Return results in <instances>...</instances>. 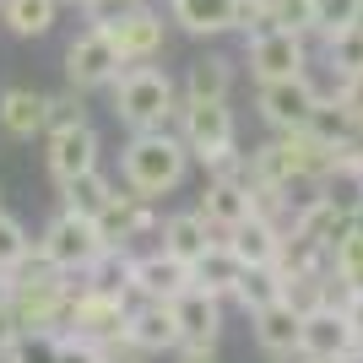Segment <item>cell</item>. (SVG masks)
I'll return each mask as SVG.
<instances>
[{"label":"cell","mask_w":363,"mask_h":363,"mask_svg":"<svg viewBox=\"0 0 363 363\" xmlns=\"http://www.w3.org/2000/svg\"><path fill=\"white\" fill-rule=\"evenodd\" d=\"M190 147L179 141V130H147V136H130L125 141V157H120V174H125V190L141 201H163L174 196L190 174Z\"/></svg>","instance_id":"6da1fadb"},{"label":"cell","mask_w":363,"mask_h":363,"mask_svg":"<svg viewBox=\"0 0 363 363\" xmlns=\"http://www.w3.org/2000/svg\"><path fill=\"white\" fill-rule=\"evenodd\" d=\"M179 141L212 168V179H244L250 157L239 152V120L228 104H179Z\"/></svg>","instance_id":"7a4b0ae2"},{"label":"cell","mask_w":363,"mask_h":363,"mask_svg":"<svg viewBox=\"0 0 363 363\" xmlns=\"http://www.w3.org/2000/svg\"><path fill=\"white\" fill-rule=\"evenodd\" d=\"M179 104L184 98L174 87V76L157 65H125L114 82V120L130 125V136L168 130V120H179Z\"/></svg>","instance_id":"3957f363"},{"label":"cell","mask_w":363,"mask_h":363,"mask_svg":"<svg viewBox=\"0 0 363 363\" xmlns=\"http://www.w3.org/2000/svg\"><path fill=\"white\" fill-rule=\"evenodd\" d=\"M65 336L92 342V347H104V352H125L130 347V298L82 288L76 303H71V320H65Z\"/></svg>","instance_id":"277c9868"},{"label":"cell","mask_w":363,"mask_h":363,"mask_svg":"<svg viewBox=\"0 0 363 363\" xmlns=\"http://www.w3.org/2000/svg\"><path fill=\"white\" fill-rule=\"evenodd\" d=\"M38 250H44V255L55 260L65 277H87L108 244H104V233H98V223H92V217H76V212H65V206H60V212H55V223L44 228Z\"/></svg>","instance_id":"5b68a950"},{"label":"cell","mask_w":363,"mask_h":363,"mask_svg":"<svg viewBox=\"0 0 363 363\" xmlns=\"http://www.w3.org/2000/svg\"><path fill=\"white\" fill-rule=\"evenodd\" d=\"M244 65H250V76H255L260 87H266V82L309 76V71H303V65H309V38H303V33H288V28H266V33L250 38Z\"/></svg>","instance_id":"8992f818"},{"label":"cell","mask_w":363,"mask_h":363,"mask_svg":"<svg viewBox=\"0 0 363 363\" xmlns=\"http://www.w3.org/2000/svg\"><path fill=\"white\" fill-rule=\"evenodd\" d=\"M120 71H125V60H120V49H114V38H108L104 28H87L65 49V87H76V92L114 87Z\"/></svg>","instance_id":"52a82bcc"},{"label":"cell","mask_w":363,"mask_h":363,"mask_svg":"<svg viewBox=\"0 0 363 363\" xmlns=\"http://www.w3.org/2000/svg\"><path fill=\"white\" fill-rule=\"evenodd\" d=\"M255 108H260V120L272 125L277 136H293V130H309V120H315V108H320V87L309 76L266 82V87L255 92Z\"/></svg>","instance_id":"ba28073f"},{"label":"cell","mask_w":363,"mask_h":363,"mask_svg":"<svg viewBox=\"0 0 363 363\" xmlns=\"http://www.w3.org/2000/svg\"><path fill=\"white\" fill-rule=\"evenodd\" d=\"M44 163H49V179L55 184H71L82 174L98 168V130L87 120L82 125H55L44 136Z\"/></svg>","instance_id":"9c48e42d"},{"label":"cell","mask_w":363,"mask_h":363,"mask_svg":"<svg viewBox=\"0 0 363 363\" xmlns=\"http://www.w3.org/2000/svg\"><path fill=\"white\" fill-rule=\"evenodd\" d=\"M108 38H114V49H120L125 65H152L157 55H163V38H168V22L152 6H136V11H125L120 22H108Z\"/></svg>","instance_id":"30bf717a"},{"label":"cell","mask_w":363,"mask_h":363,"mask_svg":"<svg viewBox=\"0 0 363 363\" xmlns=\"http://www.w3.org/2000/svg\"><path fill=\"white\" fill-rule=\"evenodd\" d=\"M184 288H196V277H190L184 260H174L168 250H147V255H136V266H130V293H136V298L174 303Z\"/></svg>","instance_id":"8fae6325"},{"label":"cell","mask_w":363,"mask_h":363,"mask_svg":"<svg viewBox=\"0 0 363 363\" xmlns=\"http://www.w3.org/2000/svg\"><path fill=\"white\" fill-rule=\"evenodd\" d=\"M157 201H141V196H114L108 201V212L98 217V233H104L108 250H130L136 239H147V233H163V223H157V212H152Z\"/></svg>","instance_id":"7c38bea8"},{"label":"cell","mask_w":363,"mask_h":363,"mask_svg":"<svg viewBox=\"0 0 363 363\" xmlns=\"http://www.w3.org/2000/svg\"><path fill=\"white\" fill-rule=\"evenodd\" d=\"M358 347V336H352L347 315H342V303H325L315 315H303V336H298V358H347Z\"/></svg>","instance_id":"4fadbf2b"},{"label":"cell","mask_w":363,"mask_h":363,"mask_svg":"<svg viewBox=\"0 0 363 363\" xmlns=\"http://www.w3.org/2000/svg\"><path fill=\"white\" fill-rule=\"evenodd\" d=\"M174 320H179L184 347H217V336H223V298H212L201 288H184L174 298Z\"/></svg>","instance_id":"5bb4252c"},{"label":"cell","mask_w":363,"mask_h":363,"mask_svg":"<svg viewBox=\"0 0 363 363\" xmlns=\"http://www.w3.org/2000/svg\"><path fill=\"white\" fill-rule=\"evenodd\" d=\"M130 347L136 352H179V320H174V303H152V298H136L130 303Z\"/></svg>","instance_id":"9a60e30c"},{"label":"cell","mask_w":363,"mask_h":363,"mask_svg":"<svg viewBox=\"0 0 363 363\" xmlns=\"http://www.w3.org/2000/svg\"><path fill=\"white\" fill-rule=\"evenodd\" d=\"M0 130L16 141L49 136V92L38 87H6L0 92Z\"/></svg>","instance_id":"2e32d148"},{"label":"cell","mask_w":363,"mask_h":363,"mask_svg":"<svg viewBox=\"0 0 363 363\" xmlns=\"http://www.w3.org/2000/svg\"><path fill=\"white\" fill-rule=\"evenodd\" d=\"M196 212L212 223L217 239H228L239 223H250V217H255V206H250V184H244V179H212Z\"/></svg>","instance_id":"e0dca14e"},{"label":"cell","mask_w":363,"mask_h":363,"mask_svg":"<svg viewBox=\"0 0 363 363\" xmlns=\"http://www.w3.org/2000/svg\"><path fill=\"white\" fill-rule=\"evenodd\" d=\"M168 22H179L190 38L239 33V0H168Z\"/></svg>","instance_id":"ac0fdd59"},{"label":"cell","mask_w":363,"mask_h":363,"mask_svg":"<svg viewBox=\"0 0 363 363\" xmlns=\"http://www.w3.org/2000/svg\"><path fill=\"white\" fill-rule=\"evenodd\" d=\"M250 325H255V342L260 352H272V358H298V336H303V315L293 309V303H266V309H255L250 315Z\"/></svg>","instance_id":"d6986e66"},{"label":"cell","mask_w":363,"mask_h":363,"mask_svg":"<svg viewBox=\"0 0 363 363\" xmlns=\"http://www.w3.org/2000/svg\"><path fill=\"white\" fill-rule=\"evenodd\" d=\"M212 244H223V239L212 233V223H206L201 212H174V217H163V244H157V250H168L174 260L196 266Z\"/></svg>","instance_id":"ffe728a7"},{"label":"cell","mask_w":363,"mask_h":363,"mask_svg":"<svg viewBox=\"0 0 363 363\" xmlns=\"http://www.w3.org/2000/svg\"><path fill=\"white\" fill-rule=\"evenodd\" d=\"M282 239H288L282 228L260 223V217H250V223H239L223 244L239 255V266H277V260H282Z\"/></svg>","instance_id":"44dd1931"},{"label":"cell","mask_w":363,"mask_h":363,"mask_svg":"<svg viewBox=\"0 0 363 363\" xmlns=\"http://www.w3.org/2000/svg\"><path fill=\"white\" fill-rule=\"evenodd\" d=\"M233 87V60L228 55H201L184 71V104H228Z\"/></svg>","instance_id":"7402d4cb"},{"label":"cell","mask_w":363,"mask_h":363,"mask_svg":"<svg viewBox=\"0 0 363 363\" xmlns=\"http://www.w3.org/2000/svg\"><path fill=\"white\" fill-rule=\"evenodd\" d=\"M190 277H196L201 293H212V298H233V293H239L244 266H239V255H233L228 244H212V250H206V255L190 266Z\"/></svg>","instance_id":"603a6c76"},{"label":"cell","mask_w":363,"mask_h":363,"mask_svg":"<svg viewBox=\"0 0 363 363\" xmlns=\"http://www.w3.org/2000/svg\"><path fill=\"white\" fill-rule=\"evenodd\" d=\"M120 196V184L108 179L104 168H92V174H82V179H71V184H60V201H65V212H76V217H98L108 212V201Z\"/></svg>","instance_id":"cb8c5ba5"},{"label":"cell","mask_w":363,"mask_h":363,"mask_svg":"<svg viewBox=\"0 0 363 363\" xmlns=\"http://www.w3.org/2000/svg\"><path fill=\"white\" fill-rule=\"evenodd\" d=\"M331 282H336V277L325 272V266H315V272H282V303H293L298 315H315V309L336 303Z\"/></svg>","instance_id":"d4e9b609"},{"label":"cell","mask_w":363,"mask_h":363,"mask_svg":"<svg viewBox=\"0 0 363 363\" xmlns=\"http://www.w3.org/2000/svg\"><path fill=\"white\" fill-rule=\"evenodd\" d=\"M0 22L16 33V38H44L60 22V0H6L0 6Z\"/></svg>","instance_id":"484cf974"},{"label":"cell","mask_w":363,"mask_h":363,"mask_svg":"<svg viewBox=\"0 0 363 363\" xmlns=\"http://www.w3.org/2000/svg\"><path fill=\"white\" fill-rule=\"evenodd\" d=\"M277 298H282V266H244L239 293H233V303H239L244 315H255V309H266Z\"/></svg>","instance_id":"4316f807"},{"label":"cell","mask_w":363,"mask_h":363,"mask_svg":"<svg viewBox=\"0 0 363 363\" xmlns=\"http://www.w3.org/2000/svg\"><path fill=\"white\" fill-rule=\"evenodd\" d=\"M325 60H331V71L342 76V82H347V76H363V22H352V28L325 38Z\"/></svg>","instance_id":"83f0119b"},{"label":"cell","mask_w":363,"mask_h":363,"mask_svg":"<svg viewBox=\"0 0 363 363\" xmlns=\"http://www.w3.org/2000/svg\"><path fill=\"white\" fill-rule=\"evenodd\" d=\"M331 277H336V288H342V298H347V293H363V233H358V228L336 244Z\"/></svg>","instance_id":"f1b7e54d"},{"label":"cell","mask_w":363,"mask_h":363,"mask_svg":"<svg viewBox=\"0 0 363 363\" xmlns=\"http://www.w3.org/2000/svg\"><path fill=\"white\" fill-rule=\"evenodd\" d=\"M60 347H65L60 331H22V336H16V347L6 352L0 363H60Z\"/></svg>","instance_id":"f546056e"},{"label":"cell","mask_w":363,"mask_h":363,"mask_svg":"<svg viewBox=\"0 0 363 363\" xmlns=\"http://www.w3.org/2000/svg\"><path fill=\"white\" fill-rule=\"evenodd\" d=\"M33 244H38V239H28V228L16 223L11 212H0V272L11 277L16 266L28 260V250H33Z\"/></svg>","instance_id":"4dcf8cb0"},{"label":"cell","mask_w":363,"mask_h":363,"mask_svg":"<svg viewBox=\"0 0 363 363\" xmlns=\"http://www.w3.org/2000/svg\"><path fill=\"white\" fill-rule=\"evenodd\" d=\"M363 22V0H315V33L320 38H331V33L352 28Z\"/></svg>","instance_id":"1f68e13d"},{"label":"cell","mask_w":363,"mask_h":363,"mask_svg":"<svg viewBox=\"0 0 363 363\" xmlns=\"http://www.w3.org/2000/svg\"><path fill=\"white\" fill-rule=\"evenodd\" d=\"M272 28H288V33H315V0H272Z\"/></svg>","instance_id":"d6a6232c"},{"label":"cell","mask_w":363,"mask_h":363,"mask_svg":"<svg viewBox=\"0 0 363 363\" xmlns=\"http://www.w3.org/2000/svg\"><path fill=\"white\" fill-rule=\"evenodd\" d=\"M87 114H82V92L65 87V92H49V130L55 125H82Z\"/></svg>","instance_id":"836d02e7"},{"label":"cell","mask_w":363,"mask_h":363,"mask_svg":"<svg viewBox=\"0 0 363 363\" xmlns=\"http://www.w3.org/2000/svg\"><path fill=\"white\" fill-rule=\"evenodd\" d=\"M82 11H87L92 28H108V22H120L125 11H136V0H87Z\"/></svg>","instance_id":"e575fe53"},{"label":"cell","mask_w":363,"mask_h":363,"mask_svg":"<svg viewBox=\"0 0 363 363\" xmlns=\"http://www.w3.org/2000/svg\"><path fill=\"white\" fill-rule=\"evenodd\" d=\"M60 363H108V352H104V347H92V342H76V336H65Z\"/></svg>","instance_id":"d590c367"},{"label":"cell","mask_w":363,"mask_h":363,"mask_svg":"<svg viewBox=\"0 0 363 363\" xmlns=\"http://www.w3.org/2000/svg\"><path fill=\"white\" fill-rule=\"evenodd\" d=\"M336 98H342V104H347V114H352V120L363 125V76H347V82H342V92H336Z\"/></svg>","instance_id":"8d00e7d4"},{"label":"cell","mask_w":363,"mask_h":363,"mask_svg":"<svg viewBox=\"0 0 363 363\" xmlns=\"http://www.w3.org/2000/svg\"><path fill=\"white\" fill-rule=\"evenodd\" d=\"M16 336H22V325H16V315H11V303H0V358L16 347Z\"/></svg>","instance_id":"74e56055"},{"label":"cell","mask_w":363,"mask_h":363,"mask_svg":"<svg viewBox=\"0 0 363 363\" xmlns=\"http://www.w3.org/2000/svg\"><path fill=\"white\" fill-rule=\"evenodd\" d=\"M342 315H347L352 336H358V347H363V293H347V298H342Z\"/></svg>","instance_id":"f35d334b"},{"label":"cell","mask_w":363,"mask_h":363,"mask_svg":"<svg viewBox=\"0 0 363 363\" xmlns=\"http://www.w3.org/2000/svg\"><path fill=\"white\" fill-rule=\"evenodd\" d=\"M174 363H223V358H217V347H179Z\"/></svg>","instance_id":"ab89813d"},{"label":"cell","mask_w":363,"mask_h":363,"mask_svg":"<svg viewBox=\"0 0 363 363\" xmlns=\"http://www.w3.org/2000/svg\"><path fill=\"white\" fill-rule=\"evenodd\" d=\"M108 363H147V352H136V347H125V352H108Z\"/></svg>","instance_id":"60d3db41"},{"label":"cell","mask_w":363,"mask_h":363,"mask_svg":"<svg viewBox=\"0 0 363 363\" xmlns=\"http://www.w3.org/2000/svg\"><path fill=\"white\" fill-rule=\"evenodd\" d=\"M352 228L363 233V196H358V212H352Z\"/></svg>","instance_id":"b9f144b4"},{"label":"cell","mask_w":363,"mask_h":363,"mask_svg":"<svg viewBox=\"0 0 363 363\" xmlns=\"http://www.w3.org/2000/svg\"><path fill=\"white\" fill-rule=\"evenodd\" d=\"M352 190H358V196H363V163H358V174H352Z\"/></svg>","instance_id":"7bdbcfd3"},{"label":"cell","mask_w":363,"mask_h":363,"mask_svg":"<svg viewBox=\"0 0 363 363\" xmlns=\"http://www.w3.org/2000/svg\"><path fill=\"white\" fill-rule=\"evenodd\" d=\"M342 363H363V347H352V352H347V358H342Z\"/></svg>","instance_id":"ee69618b"},{"label":"cell","mask_w":363,"mask_h":363,"mask_svg":"<svg viewBox=\"0 0 363 363\" xmlns=\"http://www.w3.org/2000/svg\"><path fill=\"white\" fill-rule=\"evenodd\" d=\"M60 6H87V0H60Z\"/></svg>","instance_id":"f6af8a7d"},{"label":"cell","mask_w":363,"mask_h":363,"mask_svg":"<svg viewBox=\"0 0 363 363\" xmlns=\"http://www.w3.org/2000/svg\"><path fill=\"white\" fill-rule=\"evenodd\" d=\"M136 6H147V0H136Z\"/></svg>","instance_id":"bcb514c9"},{"label":"cell","mask_w":363,"mask_h":363,"mask_svg":"<svg viewBox=\"0 0 363 363\" xmlns=\"http://www.w3.org/2000/svg\"><path fill=\"white\" fill-rule=\"evenodd\" d=\"M0 212H6V206H0Z\"/></svg>","instance_id":"7dc6e473"},{"label":"cell","mask_w":363,"mask_h":363,"mask_svg":"<svg viewBox=\"0 0 363 363\" xmlns=\"http://www.w3.org/2000/svg\"><path fill=\"white\" fill-rule=\"evenodd\" d=\"M266 6H272V0H266Z\"/></svg>","instance_id":"c3c4849f"},{"label":"cell","mask_w":363,"mask_h":363,"mask_svg":"<svg viewBox=\"0 0 363 363\" xmlns=\"http://www.w3.org/2000/svg\"><path fill=\"white\" fill-rule=\"evenodd\" d=\"M0 6H6V0H0Z\"/></svg>","instance_id":"681fc988"},{"label":"cell","mask_w":363,"mask_h":363,"mask_svg":"<svg viewBox=\"0 0 363 363\" xmlns=\"http://www.w3.org/2000/svg\"><path fill=\"white\" fill-rule=\"evenodd\" d=\"M293 363H298V358H293Z\"/></svg>","instance_id":"f907efd6"}]
</instances>
